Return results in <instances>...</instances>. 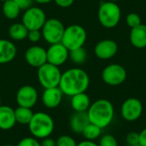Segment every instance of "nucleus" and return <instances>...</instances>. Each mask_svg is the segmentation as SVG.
I'll return each instance as SVG.
<instances>
[{"label": "nucleus", "instance_id": "17", "mask_svg": "<svg viewBox=\"0 0 146 146\" xmlns=\"http://www.w3.org/2000/svg\"><path fill=\"white\" fill-rule=\"evenodd\" d=\"M15 124V110L10 106L0 105V130H10Z\"/></svg>", "mask_w": 146, "mask_h": 146}, {"label": "nucleus", "instance_id": "7", "mask_svg": "<svg viewBox=\"0 0 146 146\" xmlns=\"http://www.w3.org/2000/svg\"><path fill=\"white\" fill-rule=\"evenodd\" d=\"M65 27L62 22L56 18L47 19L41 28L42 38L50 44L61 43Z\"/></svg>", "mask_w": 146, "mask_h": 146}, {"label": "nucleus", "instance_id": "39", "mask_svg": "<svg viewBox=\"0 0 146 146\" xmlns=\"http://www.w3.org/2000/svg\"><path fill=\"white\" fill-rule=\"evenodd\" d=\"M2 146H15V145H3Z\"/></svg>", "mask_w": 146, "mask_h": 146}, {"label": "nucleus", "instance_id": "24", "mask_svg": "<svg viewBox=\"0 0 146 146\" xmlns=\"http://www.w3.org/2000/svg\"><path fill=\"white\" fill-rule=\"evenodd\" d=\"M101 132H102V129L99 127H98L97 125L90 122L86 127V128L84 129V131H83V133L81 134L84 136V138L86 140L93 141L94 139H97L100 136Z\"/></svg>", "mask_w": 146, "mask_h": 146}, {"label": "nucleus", "instance_id": "3", "mask_svg": "<svg viewBox=\"0 0 146 146\" xmlns=\"http://www.w3.org/2000/svg\"><path fill=\"white\" fill-rule=\"evenodd\" d=\"M33 138L43 139L50 137L54 131L55 123L52 117L45 112H36L27 125Z\"/></svg>", "mask_w": 146, "mask_h": 146}, {"label": "nucleus", "instance_id": "4", "mask_svg": "<svg viewBox=\"0 0 146 146\" xmlns=\"http://www.w3.org/2000/svg\"><path fill=\"white\" fill-rule=\"evenodd\" d=\"M98 17L103 27L106 28H113L115 27L120 22L121 11L116 3L107 1L100 4Z\"/></svg>", "mask_w": 146, "mask_h": 146}, {"label": "nucleus", "instance_id": "41", "mask_svg": "<svg viewBox=\"0 0 146 146\" xmlns=\"http://www.w3.org/2000/svg\"><path fill=\"white\" fill-rule=\"evenodd\" d=\"M0 105H1V97H0Z\"/></svg>", "mask_w": 146, "mask_h": 146}, {"label": "nucleus", "instance_id": "16", "mask_svg": "<svg viewBox=\"0 0 146 146\" xmlns=\"http://www.w3.org/2000/svg\"><path fill=\"white\" fill-rule=\"evenodd\" d=\"M17 53L15 44L8 39H0V64L12 62Z\"/></svg>", "mask_w": 146, "mask_h": 146}, {"label": "nucleus", "instance_id": "8", "mask_svg": "<svg viewBox=\"0 0 146 146\" xmlns=\"http://www.w3.org/2000/svg\"><path fill=\"white\" fill-rule=\"evenodd\" d=\"M44 11L38 7L32 6L25 10L22 15V24L27 30H41L46 21Z\"/></svg>", "mask_w": 146, "mask_h": 146}, {"label": "nucleus", "instance_id": "5", "mask_svg": "<svg viewBox=\"0 0 146 146\" xmlns=\"http://www.w3.org/2000/svg\"><path fill=\"white\" fill-rule=\"evenodd\" d=\"M87 34L86 29L80 25H70L65 27L61 43L70 51L84 46Z\"/></svg>", "mask_w": 146, "mask_h": 146}, {"label": "nucleus", "instance_id": "28", "mask_svg": "<svg viewBox=\"0 0 146 146\" xmlns=\"http://www.w3.org/2000/svg\"><path fill=\"white\" fill-rule=\"evenodd\" d=\"M127 24L131 27H135L141 24V18L136 13H130L127 16Z\"/></svg>", "mask_w": 146, "mask_h": 146}, {"label": "nucleus", "instance_id": "21", "mask_svg": "<svg viewBox=\"0 0 146 146\" xmlns=\"http://www.w3.org/2000/svg\"><path fill=\"white\" fill-rule=\"evenodd\" d=\"M28 30L22 23H14L9 28V35L12 40L21 41L27 38Z\"/></svg>", "mask_w": 146, "mask_h": 146}, {"label": "nucleus", "instance_id": "1", "mask_svg": "<svg viewBox=\"0 0 146 146\" xmlns=\"http://www.w3.org/2000/svg\"><path fill=\"white\" fill-rule=\"evenodd\" d=\"M90 84L87 73L79 68H72L62 74L58 87L63 95L72 97L75 94L86 92Z\"/></svg>", "mask_w": 146, "mask_h": 146}, {"label": "nucleus", "instance_id": "27", "mask_svg": "<svg viewBox=\"0 0 146 146\" xmlns=\"http://www.w3.org/2000/svg\"><path fill=\"white\" fill-rule=\"evenodd\" d=\"M99 146H118V142L116 139L111 134L104 135L99 140Z\"/></svg>", "mask_w": 146, "mask_h": 146}, {"label": "nucleus", "instance_id": "26", "mask_svg": "<svg viewBox=\"0 0 146 146\" xmlns=\"http://www.w3.org/2000/svg\"><path fill=\"white\" fill-rule=\"evenodd\" d=\"M56 146H77L74 138L69 135H62L56 140Z\"/></svg>", "mask_w": 146, "mask_h": 146}, {"label": "nucleus", "instance_id": "11", "mask_svg": "<svg viewBox=\"0 0 146 146\" xmlns=\"http://www.w3.org/2000/svg\"><path fill=\"white\" fill-rule=\"evenodd\" d=\"M15 98L18 106L32 109L37 104L38 98V91L33 86H23L17 91Z\"/></svg>", "mask_w": 146, "mask_h": 146}, {"label": "nucleus", "instance_id": "40", "mask_svg": "<svg viewBox=\"0 0 146 146\" xmlns=\"http://www.w3.org/2000/svg\"><path fill=\"white\" fill-rule=\"evenodd\" d=\"M133 146H142V145H140L139 144V145H133Z\"/></svg>", "mask_w": 146, "mask_h": 146}, {"label": "nucleus", "instance_id": "33", "mask_svg": "<svg viewBox=\"0 0 146 146\" xmlns=\"http://www.w3.org/2000/svg\"><path fill=\"white\" fill-rule=\"evenodd\" d=\"M54 1L56 4L61 8H68L74 2V0H54Z\"/></svg>", "mask_w": 146, "mask_h": 146}, {"label": "nucleus", "instance_id": "9", "mask_svg": "<svg viewBox=\"0 0 146 146\" xmlns=\"http://www.w3.org/2000/svg\"><path fill=\"white\" fill-rule=\"evenodd\" d=\"M104 82L109 86H119L127 79V70L120 64H110L102 72Z\"/></svg>", "mask_w": 146, "mask_h": 146}, {"label": "nucleus", "instance_id": "15", "mask_svg": "<svg viewBox=\"0 0 146 146\" xmlns=\"http://www.w3.org/2000/svg\"><path fill=\"white\" fill-rule=\"evenodd\" d=\"M62 95L59 87L44 89L42 94V103L47 109H56L62 103Z\"/></svg>", "mask_w": 146, "mask_h": 146}, {"label": "nucleus", "instance_id": "37", "mask_svg": "<svg viewBox=\"0 0 146 146\" xmlns=\"http://www.w3.org/2000/svg\"><path fill=\"white\" fill-rule=\"evenodd\" d=\"M52 1H54V0H34V2H36L39 4H46V3H49Z\"/></svg>", "mask_w": 146, "mask_h": 146}, {"label": "nucleus", "instance_id": "31", "mask_svg": "<svg viewBox=\"0 0 146 146\" xmlns=\"http://www.w3.org/2000/svg\"><path fill=\"white\" fill-rule=\"evenodd\" d=\"M126 141L129 146H133L139 144V133L136 132L129 133L127 135Z\"/></svg>", "mask_w": 146, "mask_h": 146}, {"label": "nucleus", "instance_id": "36", "mask_svg": "<svg viewBox=\"0 0 146 146\" xmlns=\"http://www.w3.org/2000/svg\"><path fill=\"white\" fill-rule=\"evenodd\" d=\"M77 146H99L98 144H96L95 142L92 141V140H84L82 142H80L79 144H77Z\"/></svg>", "mask_w": 146, "mask_h": 146}, {"label": "nucleus", "instance_id": "23", "mask_svg": "<svg viewBox=\"0 0 146 146\" xmlns=\"http://www.w3.org/2000/svg\"><path fill=\"white\" fill-rule=\"evenodd\" d=\"M21 12V9L15 3L14 0H7L3 3V15L9 19L15 20L16 19Z\"/></svg>", "mask_w": 146, "mask_h": 146}, {"label": "nucleus", "instance_id": "32", "mask_svg": "<svg viewBox=\"0 0 146 146\" xmlns=\"http://www.w3.org/2000/svg\"><path fill=\"white\" fill-rule=\"evenodd\" d=\"M14 1L21 9V10H26L28 8L32 7L34 2V0H14Z\"/></svg>", "mask_w": 146, "mask_h": 146}, {"label": "nucleus", "instance_id": "13", "mask_svg": "<svg viewBox=\"0 0 146 146\" xmlns=\"http://www.w3.org/2000/svg\"><path fill=\"white\" fill-rule=\"evenodd\" d=\"M24 57L28 65L37 68L47 62L46 50L39 45H33L29 47L26 50Z\"/></svg>", "mask_w": 146, "mask_h": 146}, {"label": "nucleus", "instance_id": "2", "mask_svg": "<svg viewBox=\"0 0 146 146\" xmlns=\"http://www.w3.org/2000/svg\"><path fill=\"white\" fill-rule=\"evenodd\" d=\"M87 114L90 122L103 129L112 122L115 110L110 101L107 99H98L91 104Z\"/></svg>", "mask_w": 146, "mask_h": 146}, {"label": "nucleus", "instance_id": "19", "mask_svg": "<svg viewBox=\"0 0 146 146\" xmlns=\"http://www.w3.org/2000/svg\"><path fill=\"white\" fill-rule=\"evenodd\" d=\"M89 123L90 121L87 111L75 112L70 119V128L74 133L81 134Z\"/></svg>", "mask_w": 146, "mask_h": 146}, {"label": "nucleus", "instance_id": "20", "mask_svg": "<svg viewBox=\"0 0 146 146\" xmlns=\"http://www.w3.org/2000/svg\"><path fill=\"white\" fill-rule=\"evenodd\" d=\"M70 104L75 112H85L91 106V100L86 92H81L72 96Z\"/></svg>", "mask_w": 146, "mask_h": 146}, {"label": "nucleus", "instance_id": "42", "mask_svg": "<svg viewBox=\"0 0 146 146\" xmlns=\"http://www.w3.org/2000/svg\"><path fill=\"white\" fill-rule=\"evenodd\" d=\"M0 1H3V2H4V1H7V0H0Z\"/></svg>", "mask_w": 146, "mask_h": 146}, {"label": "nucleus", "instance_id": "34", "mask_svg": "<svg viewBox=\"0 0 146 146\" xmlns=\"http://www.w3.org/2000/svg\"><path fill=\"white\" fill-rule=\"evenodd\" d=\"M41 146H56V140H54L53 139L47 137L45 139H42V142H40Z\"/></svg>", "mask_w": 146, "mask_h": 146}, {"label": "nucleus", "instance_id": "30", "mask_svg": "<svg viewBox=\"0 0 146 146\" xmlns=\"http://www.w3.org/2000/svg\"><path fill=\"white\" fill-rule=\"evenodd\" d=\"M42 38V33L41 30H29L27 34V38L30 42L36 44L40 41Z\"/></svg>", "mask_w": 146, "mask_h": 146}, {"label": "nucleus", "instance_id": "12", "mask_svg": "<svg viewBox=\"0 0 146 146\" xmlns=\"http://www.w3.org/2000/svg\"><path fill=\"white\" fill-rule=\"evenodd\" d=\"M46 54L47 62L59 67L64 64L68 59L69 50L62 43H57L50 44L46 50Z\"/></svg>", "mask_w": 146, "mask_h": 146}, {"label": "nucleus", "instance_id": "38", "mask_svg": "<svg viewBox=\"0 0 146 146\" xmlns=\"http://www.w3.org/2000/svg\"><path fill=\"white\" fill-rule=\"evenodd\" d=\"M108 1H110V2H117V1H119V0H108Z\"/></svg>", "mask_w": 146, "mask_h": 146}, {"label": "nucleus", "instance_id": "35", "mask_svg": "<svg viewBox=\"0 0 146 146\" xmlns=\"http://www.w3.org/2000/svg\"><path fill=\"white\" fill-rule=\"evenodd\" d=\"M139 145L146 146V127L139 133Z\"/></svg>", "mask_w": 146, "mask_h": 146}, {"label": "nucleus", "instance_id": "25", "mask_svg": "<svg viewBox=\"0 0 146 146\" xmlns=\"http://www.w3.org/2000/svg\"><path fill=\"white\" fill-rule=\"evenodd\" d=\"M68 58L75 64H82L86 60V51L83 47L70 50Z\"/></svg>", "mask_w": 146, "mask_h": 146}, {"label": "nucleus", "instance_id": "22", "mask_svg": "<svg viewBox=\"0 0 146 146\" xmlns=\"http://www.w3.org/2000/svg\"><path fill=\"white\" fill-rule=\"evenodd\" d=\"M33 114L34 113L32 109L18 106V108L15 110V121L21 125H28L33 116Z\"/></svg>", "mask_w": 146, "mask_h": 146}, {"label": "nucleus", "instance_id": "29", "mask_svg": "<svg viewBox=\"0 0 146 146\" xmlns=\"http://www.w3.org/2000/svg\"><path fill=\"white\" fill-rule=\"evenodd\" d=\"M16 146H41L40 142L33 137H26L18 143Z\"/></svg>", "mask_w": 146, "mask_h": 146}, {"label": "nucleus", "instance_id": "10", "mask_svg": "<svg viewBox=\"0 0 146 146\" xmlns=\"http://www.w3.org/2000/svg\"><path fill=\"white\" fill-rule=\"evenodd\" d=\"M143 104L136 98H130L124 101L121 108L122 118L129 122L137 121L142 115Z\"/></svg>", "mask_w": 146, "mask_h": 146}, {"label": "nucleus", "instance_id": "18", "mask_svg": "<svg viewBox=\"0 0 146 146\" xmlns=\"http://www.w3.org/2000/svg\"><path fill=\"white\" fill-rule=\"evenodd\" d=\"M130 42L138 49L146 47V25L141 23L132 28L130 32Z\"/></svg>", "mask_w": 146, "mask_h": 146}, {"label": "nucleus", "instance_id": "6", "mask_svg": "<svg viewBox=\"0 0 146 146\" xmlns=\"http://www.w3.org/2000/svg\"><path fill=\"white\" fill-rule=\"evenodd\" d=\"M62 74V73L61 72L59 67L46 62L38 68L37 77L39 84L44 89H47L52 87H58Z\"/></svg>", "mask_w": 146, "mask_h": 146}, {"label": "nucleus", "instance_id": "14", "mask_svg": "<svg viewBox=\"0 0 146 146\" xmlns=\"http://www.w3.org/2000/svg\"><path fill=\"white\" fill-rule=\"evenodd\" d=\"M118 51V45L112 39H104L99 41L95 48L94 53L96 56L101 60H108L115 56Z\"/></svg>", "mask_w": 146, "mask_h": 146}]
</instances>
